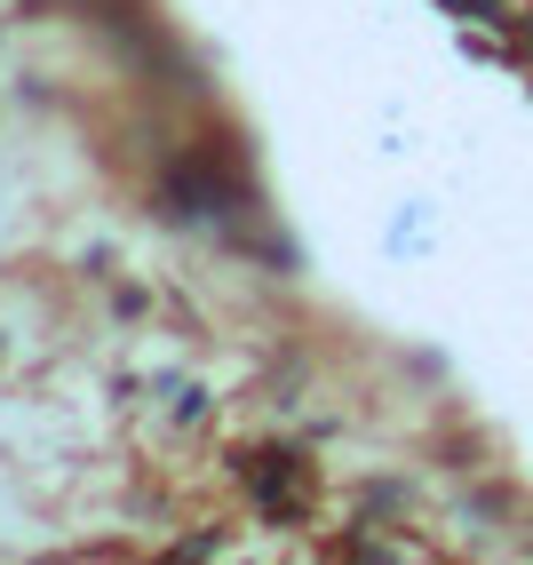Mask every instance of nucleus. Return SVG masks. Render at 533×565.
I'll return each mask as SVG.
<instances>
[{
	"label": "nucleus",
	"instance_id": "obj_1",
	"mask_svg": "<svg viewBox=\"0 0 533 565\" xmlns=\"http://www.w3.org/2000/svg\"><path fill=\"white\" fill-rule=\"evenodd\" d=\"M255 494H263V510L302 518V510H311V478H302L295 455H263V462H255Z\"/></svg>",
	"mask_w": 533,
	"mask_h": 565
}]
</instances>
